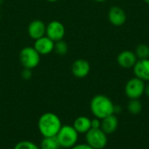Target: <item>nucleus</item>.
Masks as SVG:
<instances>
[{"mask_svg":"<svg viewBox=\"0 0 149 149\" xmlns=\"http://www.w3.org/2000/svg\"><path fill=\"white\" fill-rule=\"evenodd\" d=\"M71 149H93L92 147H90L88 144H76Z\"/></svg>","mask_w":149,"mask_h":149,"instance_id":"5701e85b","label":"nucleus"},{"mask_svg":"<svg viewBox=\"0 0 149 149\" xmlns=\"http://www.w3.org/2000/svg\"><path fill=\"white\" fill-rule=\"evenodd\" d=\"M0 20H1V12H0Z\"/></svg>","mask_w":149,"mask_h":149,"instance_id":"c85d7f7f","label":"nucleus"},{"mask_svg":"<svg viewBox=\"0 0 149 149\" xmlns=\"http://www.w3.org/2000/svg\"><path fill=\"white\" fill-rule=\"evenodd\" d=\"M72 126L79 133H86L91 129V119L86 116L78 117L74 120Z\"/></svg>","mask_w":149,"mask_h":149,"instance_id":"2eb2a0df","label":"nucleus"},{"mask_svg":"<svg viewBox=\"0 0 149 149\" xmlns=\"http://www.w3.org/2000/svg\"><path fill=\"white\" fill-rule=\"evenodd\" d=\"M90 70L89 62L84 59H78L72 65V73L77 78H85L88 76Z\"/></svg>","mask_w":149,"mask_h":149,"instance_id":"9b49d317","label":"nucleus"},{"mask_svg":"<svg viewBox=\"0 0 149 149\" xmlns=\"http://www.w3.org/2000/svg\"><path fill=\"white\" fill-rule=\"evenodd\" d=\"M59 145L64 148H72L78 142L79 133L72 126H62L56 135Z\"/></svg>","mask_w":149,"mask_h":149,"instance_id":"7ed1b4c3","label":"nucleus"},{"mask_svg":"<svg viewBox=\"0 0 149 149\" xmlns=\"http://www.w3.org/2000/svg\"><path fill=\"white\" fill-rule=\"evenodd\" d=\"M135 54L137 58L140 59H147L149 57V47L146 44H140L137 46L135 49Z\"/></svg>","mask_w":149,"mask_h":149,"instance_id":"6ab92c4d","label":"nucleus"},{"mask_svg":"<svg viewBox=\"0 0 149 149\" xmlns=\"http://www.w3.org/2000/svg\"><path fill=\"white\" fill-rule=\"evenodd\" d=\"M61 126L60 119L53 112H45L38 119V128L43 137L56 136Z\"/></svg>","mask_w":149,"mask_h":149,"instance_id":"f257e3e1","label":"nucleus"},{"mask_svg":"<svg viewBox=\"0 0 149 149\" xmlns=\"http://www.w3.org/2000/svg\"><path fill=\"white\" fill-rule=\"evenodd\" d=\"M127 110L133 115H137L142 111V105L139 99H131L127 104Z\"/></svg>","mask_w":149,"mask_h":149,"instance_id":"f3484780","label":"nucleus"},{"mask_svg":"<svg viewBox=\"0 0 149 149\" xmlns=\"http://www.w3.org/2000/svg\"><path fill=\"white\" fill-rule=\"evenodd\" d=\"M61 147L56 136L44 137L40 143V149H60Z\"/></svg>","mask_w":149,"mask_h":149,"instance_id":"dca6fc26","label":"nucleus"},{"mask_svg":"<svg viewBox=\"0 0 149 149\" xmlns=\"http://www.w3.org/2000/svg\"><path fill=\"white\" fill-rule=\"evenodd\" d=\"M86 144L93 149H103L107 145V134L105 133L101 128H91L86 133Z\"/></svg>","mask_w":149,"mask_h":149,"instance_id":"39448f33","label":"nucleus"},{"mask_svg":"<svg viewBox=\"0 0 149 149\" xmlns=\"http://www.w3.org/2000/svg\"><path fill=\"white\" fill-rule=\"evenodd\" d=\"M148 97H149V84L145 86V92H144Z\"/></svg>","mask_w":149,"mask_h":149,"instance_id":"b1692460","label":"nucleus"},{"mask_svg":"<svg viewBox=\"0 0 149 149\" xmlns=\"http://www.w3.org/2000/svg\"><path fill=\"white\" fill-rule=\"evenodd\" d=\"M55 42L48 38L46 35L35 40L33 47L38 51L40 55H46L53 52Z\"/></svg>","mask_w":149,"mask_h":149,"instance_id":"6e6552de","label":"nucleus"},{"mask_svg":"<svg viewBox=\"0 0 149 149\" xmlns=\"http://www.w3.org/2000/svg\"><path fill=\"white\" fill-rule=\"evenodd\" d=\"M143 1H144L145 3H147V4H149V0H143Z\"/></svg>","mask_w":149,"mask_h":149,"instance_id":"bb28decb","label":"nucleus"},{"mask_svg":"<svg viewBox=\"0 0 149 149\" xmlns=\"http://www.w3.org/2000/svg\"><path fill=\"white\" fill-rule=\"evenodd\" d=\"M19 61L24 68L33 69L40 62V54L33 47H25L19 53Z\"/></svg>","mask_w":149,"mask_h":149,"instance_id":"20e7f679","label":"nucleus"},{"mask_svg":"<svg viewBox=\"0 0 149 149\" xmlns=\"http://www.w3.org/2000/svg\"><path fill=\"white\" fill-rule=\"evenodd\" d=\"M46 1H48V2H50V3H55V2H57V1H58V0H46Z\"/></svg>","mask_w":149,"mask_h":149,"instance_id":"393cba45","label":"nucleus"},{"mask_svg":"<svg viewBox=\"0 0 149 149\" xmlns=\"http://www.w3.org/2000/svg\"><path fill=\"white\" fill-rule=\"evenodd\" d=\"M145 83L138 77H133L127 81L125 86L126 96L129 99H139L145 92Z\"/></svg>","mask_w":149,"mask_h":149,"instance_id":"423d86ee","label":"nucleus"},{"mask_svg":"<svg viewBox=\"0 0 149 149\" xmlns=\"http://www.w3.org/2000/svg\"><path fill=\"white\" fill-rule=\"evenodd\" d=\"M32 76V72H31V69H29V68H24L23 72H22V77L24 79V80H29L31 79Z\"/></svg>","mask_w":149,"mask_h":149,"instance_id":"4be33fe9","label":"nucleus"},{"mask_svg":"<svg viewBox=\"0 0 149 149\" xmlns=\"http://www.w3.org/2000/svg\"><path fill=\"white\" fill-rule=\"evenodd\" d=\"M3 1H4V0H0V5L3 3Z\"/></svg>","mask_w":149,"mask_h":149,"instance_id":"cd10ccee","label":"nucleus"},{"mask_svg":"<svg viewBox=\"0 0 149 149\" xmlns=\"http://www.w3.org/2000/svg\"><path fill=\"white\" fill-rule=\"evenodd\" d=\"M90 109L93 116L100 119L114 114V105L113 101L105 95L94 96L91 100Z\"/></svg>","mask_w":149,"mask_h":149,"instance_id":"f03ea898","label":"nucleus"},{"mask_svg":"<svg viewBox=\"0 0 149 149\" xmlns=\"http://www.w3.org/2000/svg\"><path fill=\"white\" fill-rule=\"evenodd\" d=\"M101 126V119L95 118L93 119H91V128L99 129Z\"/></svg>","mask_w":149,"mask_h":149,"instance_id":"412c9836","label":"nucleus"},{"mask_svg":"<svg viewBox=\"0 0 149 149\" xmlns=\"http://www.w3.org/2000/svg\"><path fill=\"white\" fill-rule=\"evenodd\" d=\"M119 126V120L118 118L114 115H109L106 118H104L103 119H101V130L107 133V134H112L113 133Z\"/></svg>","mask_w":149,"mask_h":149,"instance_id":"4468645a","label":"nucleus"},{"mask_svg":"<svg viewBox=\"0 0 149 149\" xmlns=\"http://www.w3.org/2000/svg\"><path fill=\"white\" fill-rule=\"evenodd\" d=\"M137 61H138V58L135 53L129 51V50H124L120 52L117 57L118 64L121 68H133Z\"/></svg>","mask_w":149,"mask_h":149,"instance_id":"ddd939ff","label":"nucleus"},{"mask_svg":"<svg viewBox=\"0 0 149 149\" xmlns=\"http://www.w3.org/2000/svg\"><path fill=\"white\" fill-rule=\"evenodd\" d=\"M134 68V74L136 77L146 82L149 81V58L140 59L136 61Z\"/></svg>","mask_w":149,"mask_h":149,"instance_id":"f8f14e48","label":"nucleus"},{"mask_svg":"<svg viewBox=\"0 0 149 149\" xmlns=\"http://www.w3.org/2000/svg\"><path fill=\"white\" fill-rule=\"evenodd\" d=\"M53 51L58 54V55H65L68 52V45L65 41H64L63 40H58L57 42H55L54 44V49Z\"/></svg>","mask_w":149,"mask_h":149,"instance_id":"a211bd4d","label":"nucleus"},{"mask_svg":"<svg viewBox=\"0 0 149 149\" xmlns=\"http://www.w3.org/2000/svg\"><path fill=\"white\" fill-rule=\"evenodd\" d=\"M45 31H46V25L40 19L32 20L29 24L28 29H27L29 36L34 40L45 36Z\"/></svg>","mask_w":149,"mask_h":149,"instance_id":"1a4fd4ad","label":"nucleus"},{"mask_svg":"<svg viewBox=\"0 0 149 149\" xmlns=\"http://www.w3.org/2000/svg\"><path fill=\"white\" fill-rule=\"evenodd\" d=\"M108 19L110 23L115 26H120L125 24L127 20L126 12L120 6H112L108 11Z\"/></svg>","mask_w":149,"mask_h":149,"instance_id":"9d476101","label":"nucleus"},{"mask_svg":"<svg viewBox=\"0 0 149 149\" xmlns=\"http://www.w3.org/2000/svg\"><path fill=\"white\" fill-rule=\"evenodd\" d=\"M13 149H40L35 143L29 141H22L17 143Z\"/></svg>","mask_w":149,"mask_h":149,"instance_id":"aec40b11","label":"nucleus"},{"mask_svg":"<svg viewBox=\"0 0 149 149\" xmlns=\"http://www.w3.org/2000/svg\"><path fill=\"white\" fill-rule=\"evenodd\" d=\"M94 1H96V2H99V3H102V2H105L106 0H94Z\"/></svg>","mask_w":149,"mask_h":149,"instance_id":"a878e982","label":"nucleus"},{"mask_svg":"<svg viewBox=\"0 0 149 149\" xmlns=\"http://www.w3.org/2000/svg\"><path fill=\"white\" fill-rule=\"evenodd\" d=\"M65 34V25L58 20H52L46 25L45 35L54 42L63 40Z\"/></svg>","mask_w":149,"mask_h":149,"instance_id":"0eeeda50","label":"nucleus"}]
</instances>
